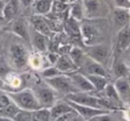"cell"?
<instances>
[{
  "label": "cell",
  "instance_id": "cell-1",
  "mask_svg": "<svg viewBox=\"0 0 130 121\" xmlns=\"http://www.w3.org/2000/svg\"><path fill=\"white\" fill-rule=\"evenodd\" d=\"M66 100L74 102L79 105L88 106V107H92V108H96V109H103V110H108V111L115 110V107L112 106L113 104L111 102H109L107 99L94 97V96H91L88 93H84V92L69 94L66 96Z\"/></svg>",
  "mask_w": 130,
  "mask_h": 121
},
{
  "label": "cell",
  "instance_id": "cell-2",
  "mask_svg": "<svg viewBox=\"0 0 130 121\" xmlns=\"http://www.w3.org/2000/svg\"><path fill=\"white\" fill-rule=\"evenodd\" d=\"M9 98L11 101L20 109L24 111L34 112L41 108V105L35 95V93L30 89H22L16 92H9Z\"/></svg>",
  "mask_w": 130,
  "mask_h": 121
},
{
  "label": "cell",
  "instance_id": "cell-3",
  "mask_svg": "<svg viewBox=\"0 0 130 121\" xmlns=\"http://www.w3.org/2000/svg\"><path fill=\"white\" fill-rule=\"evenodd\" d=\"M85 19H102L107 17L111 10L105 0H81Z\"/></svg>",
  "mask_w": 130,
  "mask_h": 121
},
{
  "label": "cell",
  "instance_id": "cell-4",
  "mask_svg": "<svg viewBox=\"0 0 130 121\" xmlns=\"http://www.w3.org/2000/svg\"><path fill=\"white\" fill-rule=\"evenodd\" d=\"M45 80H46L47 84H49V86L52 87L54 90H56L58 93H62L66 96L69 94L78 93V90L74 86L71 78L67 74L62 73V74L57 75L55 77L46 78Z\"/></svg>",
  "mask_w": 130,
  "mask_h": 121
},
{
  "label": "cell",
  "instance_id": "cell-5",
  "mask_svg": "<svg viewBox=\"0 0 130 121\" xmlns=\"http://www.w3.org/2000/svg\"><path fill=\"white\" fill-rule=\"evenodd\" d=\"M94 19H83L80 24V31H81V40L83 41V44L85 46H92L95 44H99V41L101 39V32L100 29L93 24Z\"/></svg>",
  "mask_w": 130,
  "mask_h": 121
},
{
  "label": "cell",
  "instance_id": "cell-6",
  "mask_svg": "<svg viewBox=\"0 0 130 121\" xmlns=\"http://www.w3.org/2000/svg\"><path fill=\"white\" fill-rule=\"evenodd\" d=\"M11 65L17 69L23 68L28 63V53L20 44H13L9 49Z\"/></svg>",
  "mask_w": 130,
  "mask_h": 121
},
{
  "label": "cell",
  "instance_id": "cell-7",
  "mask_svg": "<svg viewBox=\"0 0 130 121\" xmlns=\"http://www.w3.org/2000/svg\"><path fill=\"white\" fill-rule=\"evenodd\" d=\"M85 54L90 59L96 61L102 65H105L110 55V48L106 44L99 43L92 46H87V49L85 50Z\"/></svg>",
  "mask_w": 130,
  "mask_h": 121
},
{
  "label": "cell",
  "instance_id": "cell-8",
  "mask_svg": "<svg viewBox=\"0 0 130 121\" xmlns=\"http://www.w3.org/2000/svg\"><path fill=\"white\" fill-rule=\"evenodd\" d=\"M35 95L41 105V108H51L55 103V93L52 87H38Z\"/></svg>",
  "mask_w": 130,
  "mask_h": 121
},
{
  "label": "cell",
  "instance_id": "cell-9",
  "mask_svg": "<svg viewBox=\"0 0 130 121\" xmlns=\"http://www.w3.org/2000/svg\"><path fill=\"white\" fill-rule=\"evenodd\" d=\"M68 104L75 110V112L81 117L83 118L85 121L89 120L90 118L96 116V115H100V114H104V113H108L110 111L108 110H103V109H96V108H92V107H88V106H83V105H79V104H76L74 102H71V101H68Z\"/></svg>",
  "mask_w": 130,
  "mask_h": 121
},
{
  "label": "cell",
  "instance_id": "cell-10",
  "mask_svg": "<svg viewBox=\"0 0 130 121\" xmlns=\"http://www.w3.org/2000/svg\"><path fill=\"white\" fill-rule=\"evenodd\" d=\"M67 75H69V77L71 78L74 86L77 88L78 92L91 93V92L95 90L93 85L88 80V78L86 77L85 74H81V73H78L77 71H74V72L68 73Z\"/></svg>",
  "mask_w": 130,
  "mask_h": 121
},
{
  "label": "cell",
  "instance_id": "cell-11",
  "mask_svg": "<svg viewBox=\"0 0 130 121\" xmlns=\"http://www.w3.org/2000/svg\"><path fill=\"white\" fill-rule=\"evenodd\" d=\"M113 20L118 31L128 25L130 23V9L115 7L113 10Z\"/></svg>",
  "mask_w": 130,
  "mask_h": 121
},
{
  "label": "cell",
  "instance_id": "cell-12",
  "mask_svg": "<svg viewBox=\"0 0 130 121\" xmlns=\"http://www.w3.org/2000/svg\"><path fill=\"white\" fill-rule=\"evenodd\" d=\"M55 66L64 74H68V73H71V72L79 70L78 66L73 62V60L67 54L60 55L59 58H58L57 63L55 64Z\"/></svg>",
  "mask_w": 130,
  "mask_h": 121
},
{
  "label": "cell",
  "instance_id": "cell-13",
  "mask_svg": "<svg viewBox=\"0 0 130 121\" xmlns=\"http://www.w3.org/2000/svg\"><path fill=\"white\" fill-rule=\"evenodd\" d=\"M130 47V23L121 29L117 34V49L119 52L123 53Z\"/></svg>",
  "mask_w": 130,
  "mask_h": 121
},
{
  "label": "cell",
  "instance_id": "cell-14",
  "mask_svg": "<svg viewBox=\"0 0 130 121\" xmlns=\"http://www.w3.org/2000/svg\"><path fill=\"white\" fill-rule=\"evenodd\" d=\"M114 86L124 103H130V84L126 77H119L114 82Z\"/></svg>",
  "mask_w": 130,
  "mask_h": 121
},
{
  "label": "cell",
  "instance_id": "cell-15",
  "mask_svg": "<svg viewBox=\"0 0 130 121\" xmlns=\"http://www.w3.org/2000/svg\"><path fill=\"white\" fill-rule=\"evenodd\" d=\"M84 66V71H85V74H93V75H102V76H105L107 77L108 76V73H107V70L105 69L104 65L98 63L96 61L90 59L89 57L86 56V59L83 63Z\"/></svg>",
  "mask_w": 130,
  "mask_h": 121
},
{
  "label": "cell",
  "instance_id": "cell-16",
  "mask_svg": "<svg viewBox=\"0 0 130 121\" xmlns=\"http://www.w3.org/2000/svg\"><path fill=\"white\" fill-rule=\"evenodd\" d=\"M30 23L32 24V27L36 32L43 34L45 36L50 37L52 35V32L47 23L46 17L44 15H39V14H35L34 16H31L30 18Z\"/></svg>",
  "mask_w": 130,
  "mask_h": 121
},
{
  "label": "cell",
  "instance_id": "cell-17",
  "mask_svg": "<svg viewBox=\"0 0 130 121\" xmlns=\"http://www.w3.org/2000/svg\"><path fill=\"white\" fill-rule=\"evenodd\" d=\"M63 25H64V31L69 36H71L73 39H81V31H80L79 21L75 20L74 18L68 15L63 21Z\"/></svg>",
  "mask_w": 130,
  "mask_h": 121
},
{
  "label": "cell",
  "instance_id": "cell-18",
  "mask_svg": "<svg viewBox=\"0 0 130 121\" xmlns=\"http://www.w3.org/2000/svg\"><path fill=\"white\" fill-rule=\"evenodd\" d=\"M74 109L68 104L67 101H61V102H56L51 108H50V113H51V121H55L57 118L60 116L72 112Z\"/></svg>",
  "mask_w": 130,
  "mask_h": 121
},
{
  "label": "cell",
  "instance_id": "cell-19",
  "mask_svg": "<svg viewBox=\"0 0 130 121\" xmlns=\"http://www.w3.org/2000/svg\"><path fill=\"white\" fill-rule=\"evenodd\" d=\"M11 31L16 36L20 37L21 39H23L25 41H29L30 40L27 22L23 18H18L16 20H14L12 25H11Z\"/></svg>",
  "mask_w": 130,
  "mask_h": 121
},
{
  "label": "cell",
  "instance_id": "cell-20",
  "mask_svg": "<svg viewBox=\"0 0 130 121\" xmlns=\"http://www.w3.org/2000/svg\"><path fill=\"white\" fill-rule=\"evenodd\" d=\"M50 37L48 36H45L43 34H40L38 32L35 31L34 35H32V40H31V43L34 45V47L38 50L39 53H44V52H47L48 48H49V40Z\"/></svg>",
  "mask_w": 130,
  "mask_h": 121
},
{
  "label": "cell",
  "instance_id": "cell-21",
  "mask_svg": "<svg viewBox=\"0 0 130 121\" xmlns=\"http://www.w3.org/2000/svg\"><path fill=\"white\" fill-rule=\"evenodd\" d=\"M19 3V0H7L2 12V16L5 20H10L16 15V13L18 12Z\"/></svg>",
  "mask_w": 130,
  "mask_h": 121
},
{
  "label": "cell",
  "instance_id": "cell-22",
  "mask_svg": "<svg viewBox=\"0 0 130 121\" xmlns=\"http://www.w3.org/2000/svg\"><path fill=\"white\" fill-rule=\"evenodd\" d=\"M52 4H53V0H35L31 6L34 7L36 14L45 16L51 11Z\"/></svg>",
  "mask_w": 130,
  "mask_h": 121
},
{
  "label": "cell",
  "instance_id": "cell-23",
  "mask_svg": "<svg viewBox=\"0 0 130 121\" xmlns=\"http://www.w3.org/2000/svg\"><path fill=\"white\" fill-rule=\"evenodd\" d=\"M69 16L74 18L77 21H82L84 19V9L82 5V1H76L70 4L69 7Z\"/></svg>",
  "mask_w": 130,
  "mask_h": 121
},
{
  "label": "cell",
  "instance_id": "cell-24",
  "mask_svg": "<svg viewBox=\"0 0 130 121\" xmlns=\"http://www.w3.org/2000/svg\"><path fill=\"white\" fill-rule=\"evenodd\" d=\"M86 77L88 78V80L91 82V84L93 85L94 89L96 92H103L105 89V87L107 86L108 79L105 76L102 75H93V74H85Z\"/></svg>",
  "mask_w": 130,
  "mask_h": 121
},
{
  "label": "cell",
  "instance_id": "cell-25",
  "mask_svg": "<svg viewBox=\"0 0 130 121\" xmlns=\"http://www.w3.org/2000/svg\"><path fill=\"white\" fill-rule=\"evenodd\" d=\"M113 72L117 78L126 77L129 73V67L124 61L116 59L113 63Z\"/></svg>",
  "mask_w": 130,
  "mask_h": 121
},
{
  "label": "cell",
  "instance_id": "cell-26",
  "mask_svg": "<svg viewBox=\"0 0 130 121\" xmlns=\"http://www.w3.org/2000/svg\"><path fill=\"white\" fill-rule=\"evenodd\" d=\"M104 92H105V99H107L112 104H115V103H118V104L119 103H123L122 100L120 99V97H119V95H118V93H117L114 84L108 83L107 86L105 87Z\"/></svg>",
  "mask_w": 130,
  "mask_h": 121
},
{
  "label": "cell",
  "instance_id": "cell-27",
  "mask_svg": "<svg viewBox=\"0 0 130 121\" xmlns=\"http://www.w3.org/2000/svg\"><path fill=\"white\" fill-rule=\"evenodd\" d=\"M69 56L73 60V62L78 66V68H80V66L83 65V63L86 59V54L80 48H77V47L71 49Z\"/></svg>",
  "mask_w": 130,
  "mask_h": 121
},
{
  "label": "cell",
  "instance_id": "cell-28",
  "mask_svg": "<svg viewBox=\"0 0 130 121\" xmlns=\"http://www.w3.org/2000/svg\"><path fill=\"white\" fill-rule=\"evenodd\" d=\"M19 111H20V109L11 101L10 104H8L7 106L0 109V117H7V118L13 119Z\"/></svg>",
  "mask_w": 130,
  "mask_h": 121
},
{
  "label": "cell",
  "instance_id": "cell-29",
  "mask_svg": "<svg viewBox=\"0 0 130 121\" xmlns=\"http://www.w3.org/2000/svg\"><path fill=\"white\" fill-rule=\"evenodd\" d=\"M69 7H70V3H64V2H61L58 0H53L52 9L50 12L54 13V14H63L66 11H68Z\"/></svg>",
  "mask_w": 130,
  "mask_h": 121
},
{
  "label": "cell",
  "instance_id": "cell-30",
  "mask_svg": "<svg viewBox=\"0 0 130 121\" xmlns=\"http://www.w3.org/2000/svg\"><path fill=\"white\" fill-rule=\"evenodd\" d=\"M32 119L39 121H51V113L49 108H40L32 112Z\"/></svg>",
  "mask_w": 130,
  "mask_h": 121
},
{
  "label": "cell",
  "instance_id": "cell-31",
  "mask_svg": "<svg viewBox=\"0 0 130 121\" xmlns=\"http://www.w3.org/2000/svg\"><path fill=\"white\" fill-rule=\"evenodd\" d=\"M46 17V16H45ZM47 23L51 29L52 33H61L62 31H64V25L63 22L60 19H55V18H50V17H46Z\"/></svg>",
  "mask_w": 130,
  "mask_h": 121
},
{
  "label": "cell",
  "instance_id": "cell-32",
  "mask_svg": "<svg viewBox=\"0 0 130 121\" xmlns=\"http://www.w3.org/2000/svg\"><path fill=\"white\" fill-rule=\"evenodd\" d=\"M41 74L46 79V78H51V77H55L57 75H60V74H62V72L55 65H52V66H49V67L43 69Z\"/></svg>",
  "mask_w": 130,
  "mask_h": 121
},
{
  "label": "cell",
  "instance_id": "cell-33",
  "mask_svg": "<svg viewBox=\"0 0 130 121\" xmlns=\"http://www.w3.org/2000/svg\"><path fill=\"white\" fill-rule=\"evenodd\" d=\"M28 63L35 69H40L43 65V58L40 53H34L32 55L28 56Z\"/></svg>",
  "mask_w": 130,
  "mask_h": 121
},
{
  "label": "cell",
  "instance_id": "cell-34",
  "mask_svg": "<svg viewBox=\"0 0 130 121\" xmlns=\"http://www.w3.org/2000/svg\"><path fill=\"white\" fill-rule=\"evenodd\" d=\"M31 119H32V112L24 111V110H20L13 118L14 121H31Z\"/></svg>",
  "mask_w": 130,
  "mask_h": 121
},
{
  "label": "cell",
  "instance_id": "cell-35",
  "mask_svg": "<svg viewBox=\"0 0 130 121\" xmlns=\"http://www.w3.org/2000/svg\"><path fill=\"white\" fill-rule=\"evenodd\" d=\"M9 73H11V68L9 65H7L6 62L0 59V77L4 79L5 76H7Z\"/></svg>",
  "mask_w": 130,
  "mask_h": 121
},
{
  "label": "cell",
  "instance_id": "cell-36",
  "mask_svg": "<svg viewBox=\"0 0 130 121\" xmlns=\"http://www.w3.org/2000/svg\"><path fill=\"white\" fill-rule=\"evenodd\" d=\"M87 121H113V119H112V116L110 115V112H108V113L96 115Z\"/></svg>",
  "mask_w": 130,
  "mask_h": 121
},
{
  "label": "cell",
  "instance_id": "cell-37",
  "mask_svg": "<svg viewBox=\"0 0 130 121\" xmlns=\"http://www.w3.org/2000/svg\"><path fill=\"white\" fill-rule=\"evenodd\" d=\"M78 114L75 112V110L74 111H72V112H69V113H66V114H64V115H62V116H60L59 118H57L55 121H70L71 119H73L75 116H77Z\"/></svg>",
  "mask_w": 130,
  "mask_h": 121
},
{
  "label": "cell",
  "instance_id": "cell-38",
  "mask_svg": "<svg viewBox=\"0 0 130 121\" xmlns=\"http://www.w3.org/2000/svg\"><path fill=\"white\" fill-rule=\"evenodd\" d=\"M115 7L130 9V0H114Z\"/></svg>",
  "mask_w": 130,
  "mask_h": 121
},
{
  "label": "cell",
  "instance_id": "cell-39",
  "mask_svg": "<svg viewBox=\"0 0 130 121\" xmlns=\"http://www.w3.org/2000/svg\"><path fill=\"white\" fill-rule=\"evenodd\" d=\"M59 56H60V55H59L57 52H52V51H50V52L47 54V59H48V61H49L52 65H55V64L57 63V61H58Z\"/></svg>",
  "mask_w": 130,
  "mask_h": 121
},
{
  "label": "cell",
  "instance_id": "cell-40",
  "mask_svg": "<svg viewBox=\"0 0 130 121\" xmlns=\"http://www.w3.org/2000/svg\"><path fill=\"white\" fill-rule=\"evenodd\" d=\"M35 0H19V2L24 6V7H29L32 5Z\"/></svg>",
  "mask_w": 130,
  "mask_h": 121
},
{
  "label": "cell",
  "instance_id": "cell-41",
  "mask_svg": "<svg viewBox=\"0 0 130 121\" xmlns=\"http://www.w3.org/2000/svg\"><path fill=\"white\" fill-rule=\"evenodd\" d=\"M6 2H7V0H0V16H2V12H3Z\"/></svg>",
  "mask_w": 130,
  "mask_h": 121
},
{
  "label": "cell",
  "instance_id": "cell-42",
  "mask_svg": "<svg viewBox=\"0 0 130 121\" xmlns=\"http://www.w3.org/2000/svg\"><path fill=\"white\" fill-rule=\"evenodd\" d=\"M6 89V84H5V81L3 78L0 77V90H4L5 92Z\"/></svg>",
  "mask_w": 130,
  "mask_h": 121
},
{
  "label": "cell",
  "instance_id": "cell-43",
  "mask_svg": "<svg viewBox=\"0 0 130 121\" xmlns=\"http://www.w3.org/2000/svg\"><path fill=\"white\" fill-rule=\"evenodd\" d=\"M70 121H85V120H84L83 118H81L79 115H77V116H75L73 119H71Z\"/></svg>",
  "mask_w": 130,
  "mask_h": 121
},
{
  "label": "cell",
  "instance_id": "cell-44",
  "mask_svg": "<svg viewBox=\"0 0 130 121\" xmlns=\"http://www.w3.org/2000/svg\"><path fill=\"white\" fill-rule=\"evenodd\" d=\"M0 121H14L11 118H7V117H0Z\"/></svg>",
  "mask_w": 130,
  "mask_h": 121
},
{
  "label": "cell",
  "instance_id": "cell-45",
  "mask_svg": "<svg viewBox=\"0 0 130 121\" xmlns=\"http://www.w3.org/2000/svg\"><path fill=\"white\" fill-rule=\"evenodd\" d=\"M6 20L3 18V16H0V28H1V26L4 24V22H5Z\"/></svg>",
  "mask_w": 130,
  "mask_h": 121
},
{
  "label": "cell",
  "instance_id": "cell-46",
  "mask_svg": "<svg viewBox=\"0 0 130 121\" xmlns=\"http://www.w3.org/2000/svg\"><path fill=\"white\" fill-rule=\"evenodd\" d=\"M125 63H126V64H127V65H128V67H129V66H130V54H129V55H128V59H127V61H126V62H125Z\"/></svg>",
  "mask_w": 130,
  "mask_h": 121
},
{
  "label": "cell",
  "instance_id": "cell-47",
  "mask_svg": "<svg viewBox=\"0 0 130 121\" xmlns=\"http://www.w3.org/2000/svg\"><path fill=\"white\" fill-rule=\"evenodd\" d=\"M58 1H61V2H64V3H69V0H58Z\"/></svg>",
  "mask_w": 130,
  "mask_h": 121
},
{
  "label": "cell",
  "instance_id": "cell-48",
  "mask_svg": "<svg viewBox=\"0 0 130 121\" xmlns=\"http://www.w3.org/2000/svg\"><path fill=\"white\" fill-rule=\"evenodd\" d=\"M76 1H79V0H69V3L71 4V3H74V2H76Z\"/></svg>",
  "mask_w": 130,
  "mask_h": 121
},
{
  "label": "cell",
  "instance_id": "cell-49",
  "mask_svg": "<svg viewBox=\"0 0 130 121\" xmlns=\"http://www.w3.org/2000/svg\"><path fill=\"white\" fill-rule=\"evenodd\" d=\"M121 121H129V120H126V119H122Z\"/></svg>",
  "mask_w": 130,
  "mask_h": 121
},
{
  "label": "cell",
  "instance_id": "cell-50",
  "mask_svg": "<svg viewBox=\"0 0 130 121\" xmlns=\"http://www.w3.org/2000/svg\"><path fill=\"white\" fill-rule=\"evenodd\" d=\"M31 121H39V120H36V119H31Z\"/></svg>",
  "mask_w": 130,
  "mask_h": 121
},
{
  "label": "cell",
  "instance_id": "cell-51",
  "mask_svg": "<svg viewBox=\"0 0 130 121\" xmlns=\"http://www.w3.org/2000/svg\"><path fill=\"white\" fill-rule=\"evenodd\" d=\"M129 73H130V66H129Z\"/></svg>",
  "mask_w": 130,
  "mask_h": 121
}]
</instances>
